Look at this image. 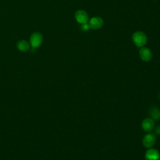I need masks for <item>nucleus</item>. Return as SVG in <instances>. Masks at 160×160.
Masks as SVG:
<instances>
[{
    "label": "nucleus",
    "instance_id": "1",
    "mask_svg": "<svg viewBox=\"0 0 160 160\" xmlns=\"http://www.w3.org/2000/svg\"><path fill=\"white\" fill-rule=\"evenodd\" d=\"M132 40L137 47H143L147 42V36L142 31H136L133 33Z\"/></svg>",
    "mask_w": 160,
    "mask_h": 160
},
{
    "label": "nucleus",
    "instance_id": "2",
    "mask_svg": "<svg viewBox=\"0 0 160 160\" xmlns=\"http://www.w3.org/2000/svg\"><path fill=\"white\" fill-rule=\"evenodd\" d=\"M88 24L89 28L92 29H99L103 26L104 21L101 18L95 16L89 20Z\"/></svg>",
    "mask_w": 160,
    "mask_h": 160
},
{
    "label": "nucleus",
    "instance_id": "3",
    "mask_svg": "<svg viewBox=\"0 0 160 160\" xmlns=\"http://www.w3.org/2000/svg\"><path fill=\"white\" fill-rule=\"evenodd\" d=\"M76 21L81 24L88 23L89 21V17L88 13L84 10H78L76 12L74 15Z\"/></svg>",
    "mask_w": 160,
    "mask_h": 160
},
{
    "label": "nucleus",
    "instance_id": "4",
    "mask_svg": "<svg viewBox=\"0 0 160 160\" xmlns=\"http://www.w3.org/2000/svg\"><path fill=\"white\" fill-rule=\"evenodd\" d=\"M42 36L39 32H34L30 37V43L33 48H38L42 44Z\"/></svg>",
    "mask_w": 160,
    "mask_h": 160
},
{
    "label": "nucleus",
    "instance_id": "5",
    "mask_svg": "<svg viewBox=\"0 0 160 160\" xmlns=\"http://www.w3.org/2000/svg\"><path fill=\"white\" fill-rule=\"evenodd\" d=\"M139 56L141 60L145 62H148L151 59L152 57V53L148 48L142 47L139 50Z\"/></svg>",
    "mask_w": 160,
    "mask_h": 160
},
{
    "label": "nucleus",
    "instance_id": "6",
    "mask_svg": "<svg viewBox=\"0 0 160 160\" xmlns=\"http://www.w3.org/2000/svg\"><path fill=\"white\" fill-rule=\"evenodd\" d=\"M156 142V137L152 134H146L142 139V144L146 148H150Z\"/></svg>",
    "mask_w": 160,
    "mask_h": 160
},
{
    "label": "nucleus",
    "instance_id": "7",
    "mask_svg": "<svg viewBox=\"0 0 160 160\" xmlns=\"http://www.w3.org/2000/svg\"><path fill=\"white\" fill-rule=\"evenodd\" d=\"M141 126L145 131L150 132L154 129V120L151 118H147L142 121Z\"/></svg>",
    "mask_w": 160,
    "mask_h": 160
},
{
    "label": "nucleus",
    "instance_id": "8",
    "mask_svg": "<svg viewBox=\"0 0 160 160\" xmlns=\"http://www.w3.org/2000/svg\"><path fill=\"white\" fill-rule=\"evenodd\" d=\"M145 158L146 160H158L159 153L155 149H149L146 152Z\"/></svg>",
    "mask_w": 160,
    "mask_h": 160
},
{
    "label": "nucleus",
    "instance_id": "9",
    "mask_svg": "<svg viewBox=\"0 0 160 160\" xmlns=\"http://www.w3.org/2000/svg\"><path fill=\"white\" fill-rule=\"evenodd\" d=\"M149 114L153 120L160 119V109L157 107H152L149 111Z\"/></svg>",
    "mask_w": 160,
    "mask_h": 160
},
{
    "label": "nucleus",
    "instance_id": "10",
    "mask_svg": "<svg viewBox=\"0 0 160 160\" xmlns=\"http://www.w3.org/2000/svg\"><path fill=\"white\" fill-rule=\"evenodd\" d=\"M17 48L21 51H27L29 49V44L25 40H21L18 42Z\"/></svg>",
    "mask_w": 160,
    "mask_h": 160
},
{
    "label": "nucleus",
    "instance_id": "11",
    "mask_svg": "<svg viewBox=\"0 0 160 160\" xmlns=\"http://www.w3.org/2000/svg\"><path fill=\"white\" fill-rule=\"evenodd\" d=\"M81 29L83 31H88L89 29V26L88 23H85V24H81Z\"/></svg>",
    "mask_w": 160,
    "mask_h": 160
},
{
    "label": "nucleus",
    "instance_id": "12",
    "mask_svg": "<svg viewBox=\"0 0 160 160\" xmlns=\"http://www.w3.org/2000/svg\"><path fill=\"white\" fill-rule=\"evenodd\" d=\"M155 134H158V135H160V126H158L155 129Z\"/></svg>",
    "mask_w": 160,
    "mask_h": 160
},
{
    "label": "nucleus",
    "instance_id": "13",
    "mask_svg": "<svg viewBox=\"0 0 160 160\" xmlns=\"http://www.w3.org/2000/svg\"><path fill=\"white\" fill-rule=\"evenodd\" d=\"M159 98H160V95H159Z\"/></svg>",
    "mask_w": 160,
    "mask_h": 160
}]
</instances>
